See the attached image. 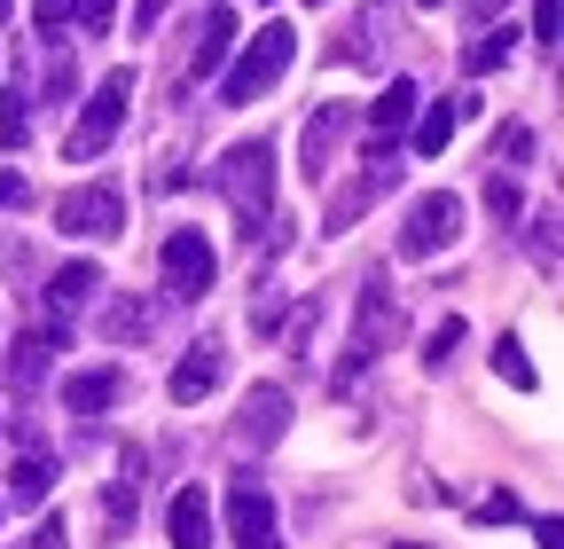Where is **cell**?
Segmentation results:
<instances>
[{
  "label": "cell",
  "mask_w": 564,
  "mask_h": 549,
  "mask_svg": "<svg viewBox=\"0 0 564 549\" xmlns=\"http://www.w3.org/2000/svg\"><path fill=\"white\" fill-rule=\"evenodd\" d=\"M510 55H518V32H486V40L463 55V72H502Z\"/></svg>",
  "instance_id": "cell-22"
},
{
  "label": "cell",
  "mask_w": 564,
  "mask_h": 549,
  "mask_svg": "<svg viewBox=\"0 0 564 549\" xmlns=\"http://www.w3.org/2000/svg\"><path fill=\"white\" fill-rule=\"evenodd\" d=\"M32 549H70V526H63V518H47V526L32 534Z\"/></svg>",
  "instance_id": "cell-31"
},
{
  "label": "cell",
  "mask_w": 564,
  "mask_h": 549,
  "mask_svg": "<svg viewBox=\"0 0 564 549\" xmlns=\"http://www.w3.org/2000/svg\"><path fill=\"white\" fill-rule=\"evenodd\" d=\"M158 267H165V291H173V299H204L212 274H220V259H212V236H196V228H173L165 251H158Z\"/></svg>",
  "instance_id": "cell-7"
},
{
  "label": "cell",
  "mask_w": 564,
  "mask_h": 549,
  "mask_svg": "<svg viewBox=\"0 0 564 549\" xmlns=\"http://www.w3.org/2000/svg\"><path fill=\"white\" fill-rule=\"evenodd\" d=\"M63 17H70V0H40V32H55Z\"/></svg>",
  "instance_id": "cell-34"
},
{
  "label": "cell",
  "mask_w": 564,
  "mask_h": 549,
  "mask_svg": "<svg viewBox=\"0 0 564 549\" xmlns=\"http://www.w3.org/2000/svg\"><path fill=\"white\" fill-rule=\"evenodd\" d=\"M118 392H126L118 369H79V377H63V408H70V417H102Z\"/></svg>",
  "instance_id": "cell-15"
},
{
  "label": "cell",
  "mask_w": 564,
  "mask_h": 549,
  "mask_svg": "<svg viewBox=\"0 0 564 549\" xmlns=\"http://www.w3.org/2000/svg\"><path fill=\"white\" fill-rule=\"evenodd\" d=\"M126 95H133V79L126 72H110L102 87H95V103L79 110V126H70V165H87V158H102L110 150V133H118V118H126Z\"/></svg>",
  "instance_id": "cell-5"
},
{
  "label": "cell",
  "mask_w": 564,
  "mask_h": 549,
  "mask_svg": "<svg viewBox=\"0 0 564 549\" xmlns=\"http://www.w3.org/2000/svg\"><path fill=\"white\" fill-rule=\"evenodd\" d=\"M291 63H299V32L282 24V17H274V24H259V32L243 40V55H236L228 72H220V103H228V110L259 103V95H267L282 72H291Z\"/></svg>",
  "instance_id": "cell-1"
},
{
  "label": "cell",
  "mask_w": 564,
  "mask_h": 549,
  "mask_svg": "<svg viewBox=\"0 0 564 549\" xmlns=\"http://www.w3.org/2000/svg\"><path fill=\"white\" fill-rule=\"evenodd\" d=\"M212 181H220V196L259 228L274 213V142H236L220 165H212Z\"/></svg>",
  "instance_id": "cell-3"
},
{
  "label": "cell",
  "mask_w": 564,
  "mask_h": 549,
  "mask_svg": "<svg viewBox=\"0 0 564 549\" xmlns=\"http://www.w3.org/2000/svg\"><path fill=\"white\" fill-rule=\"evenodd\" d=\"M150 322H158V314H150V299H110L95 330L110 337V346H133V337H150Z\"/></svg>",
  "instance_id": "cell-18"
},
{
  "label": "cell",
  "mask_w": 564,
  "mask_h": 549,
  "mask_svg": "<svg viewBox=\"0 0 564 549\" xmlns=\"http://www.w3.org/2000/svg\"><path fill=\"white\" fill-rule=\"evenodd\" d=\"M32 189H24V173H0V204H24Z\"/></svg>",
  "instance_id": "cell-33"
},
{
  "label": "cell",
  "mask_w": 564,
  "mask_h": 549,
  "mask_svg": "<svg viewBox=\"0 0 564 549\" xmlns=\"http://www.w3.org/2000/svg\"><path fill=\"white\" fill-rule=\"evenodd\" d=\"M314 9H322V0H314Z\"/></svg>",
  "instance_id": "cell-39"
},
{
  "label": "cell",
  "mask_w": 564,
  "mask_h": 549,
  "mask_svg": "<svg viewBox=\"0 0 564 549\" xmlns=\"http://www.w3.org/2000/svg\"><path fill=\"white\" fill-rule=\"evenodd\" d=\"M478 518H486V526H510V518H518V495H486Z\"/></svg>",
  "instance_id": "cell-29"
},
{
  "label": "cell",
  "mask_w": 564,
  "mask_h": 549,
  "mask_svg": "<svg viewBox=\"0 0 564 549\" xmlns=\"http://www.w3.org/2000/svg\"><path fill=\"white\" fill-rule=\"evenodd\" d=\"M455 346H463V314H447L432 337H423V362H432V369H447V362H455Z\"/></svg>",
  "instance_id": "cell-23"
},
{
  "label": "cell",
  "mask_w": 564,
  "mask_h": 549,
  "mask_svg": "<svg viewBox=\"0 0 564 549\" xmlns=\"http://www.w3.org/2000/svg\"><path fill=\"white\" fill-rule=\"evenodd\" d=\"M228 55H236V17L220 9V0H212L204 24H196V63H188V72H196V79H220V72H228Z\"/></svg>",
  "instance_id": "cell-11"
},
{
  "label": "cell",
  "mask_w": 564,
  "mask_h": 549,
  "mask_svg": "<svg viewBox=\"0 0 564 549\" xmlns=\"http://www.w3.org/2000/svg\"><path fill=\"white\" fill-rule=\"evenodd\" d=\"M415 9H440V0H415Z\"/></svg>",
  "instance_id": "cell-37"
},
{
  "label": "cell",
  "mask_w": 564,
  "mask_h": 549,
  "mask_svg": "<svg viewBox=\"0 0 564 549\" xmlns=\"http://www.w3.org/2000/svg\"><path fill=\"white\" fill-rule=\"evenodd\" d=\"M282 424H291V392H282V385H251V392H243V424H236L228 440H236V448H267Z\"/></svg>",
  "instance_id": "cell-8"
},
{
  "label": "cell",
  "mask_w": 564,
  "mask_h": 549,
  "mask_svg": "<svg viewBox=\"0 0 564 549\" xmlns=\"http://www.w3.org/2000/svg\"><path fill=\"white\" fill-rule=\"evenodd\" d=\"M70 17H79V32H110V24H118L110 0H70Z\"/></svg>",
  "instance_id": "cell-25"
},
{
  "label": "cell",
  "mask_w": 564,
  "mask_h": 549,
  "mask_svg": "<svg viewBox=\"0 0 564 549\" xmlns=\"http://www.w3.org/2000/svg\"><path fill=\"white\" fill-rule=\"evenodd\" d=\"M470 110H478L470 95H455V103H432V110H423V118H415V150H423V158H440V150L455 142V126H463Z\"/></svg>",
  "instance_id": "cell-17"
},
{
  "label": "cell",
  "mask_w": 564,
  "mask_h": 549,
  "mask_svg": "<svg viewBox=\"0 0 564 549\" xmlns=\"http://www.w3.org/2000/svg\"><path fill=\"white\" fill-rule=\"evenodd\" d=\"M486 204H494L502 220H518V189H510V181H494V189H486Z\"/></svg>",
  "instance_id": "cell-30"
},
{
  "label": "cell",
  "mask_w": 564,
  "mask_h": 549,
  "mask_svg": "<svg viewBox=\"0 0 564 549\" xmlns=\"http://www.w3.org/2000/svg\"><path fill=\"white\" fill-rule=\"evenodd\" d=\"M55 228H63V236H95V244H110V236H126V196H118L110 181L70 189V196L55 204Z\"/></svg>",
  "instance_id": "cell-6"
},
{
  "label": "cell",
  "mask_w": 564,
  "mask_h": 549,
  "mask_svg": "<svg viewBox=\"0 0 564 549\" xmlns=\"http://www.w3.org/2000/svg\"><path fill=\"white\" fill-rule=\"evenodd\" d=\"M400 337V306H392V283L384 274H369L361 283V306H352V337H345V362H337V392H352L377 362H384V346Z\"/></svg>",
  "instance_id": "cell-2"
},
{
  "label": "cell",
  "mask_w": 564,
  "mask_h": 549,
  "mask_svg": "<svg viewBox=\"0 0 564 549\" xmlns=\"http://www.w3.org/2000/svg\"><path fill=\"white\" fill-rule=\"evenodd\" d=\"M556 17H564V0H533V40L556 47Z\"/></svg>",
  "instance_id": "cell-26"
},
{
  "label": "cell",
  "mask_w": 564,
  "mask_h": 549,
  "mask_svg": "<svg viewBox=\"0 0 564 549\" xmlns=\"http://www.w3.org/2000/svg\"><path fill=\"white\" fill-rule=\"evenodd\" d=\"M63 337H70V330H47V337H17V346H9V385H17V392H32V385L47 377V354H63Z\"/></svg>",
  "instance_id": "cell-16"
},
{
  "label": "cell",
  "mask_w": 564,
  "mask_h": 549,
  "mask_svg": "<svg viewBox=\"0 0 564 549\" xmlns=\"http://www.w3.org/2000/svg\"><path fill=\"white\" fill-rule=\"evenodd\" d=\"M392 549H423V541H392Z\"/></svg>",
  "instance_id": "cell-36"
},
{
  "label": "cell",
  "mask_w": 564,
  "mask_h": 549,
  "mask_svg": "<svg viewBox=\"0 0 564 549\" xmlns=\"http://www.w3.org/2000/svg\"><path fill=\"white\" fill-rule=\"evenodd\" d=\"M220 377H228V354H220V337H196V346L181 354V369H173V385H165V392H173L181 408H196V400H204L212 385H220Z\"/></svg>",
  "instance_id": "cell-9"
},
{
  "label": "cell",
  "mask_w": 564,
  "mask_h": 549,
  "mask_svg": "<svg viewBox=\"0 0 564 549\" xmlns=\"http://www.w3.org/2000/svg\"><path fill=\"white\" fill-rule=\"evenodd\" d=\"M95 291H102V267H95V259H79V267H63L55 283H47V314H55V330H63L70 314H79V306H87Z\"/></svg>",
  "instance_id": "cell-14"
},
{
  "label": "cell",
  "mask_w": 564,
  "mask_h": 549,
  "mask_svg": "<svg viewBox=\"0 0 564 549\" xmlns=\"http://www.w3.org/2000/svg\"><path fill=\"white\" fill-rule=\"evenodd\" d=\"M533 251H541V267H556V213L533 220Z\"/></svg>",
  "instance_id": "cell-28"
},
{
  "label": "cell",
  "mask_w": 564,
  "mask_h": 549,
  "mask_svg": "<svg viewBox=\"0 0 564 549\" xmlns=\"http://www.w3.org/2000/svg\"><path fill=\"white\" fill-rule=\"evenodd\" d=\"M0 17H9V0H0Z\"/></svg>",
  "instance_id": "cell-38"
},
{
  "label": "cell",
  "mask_w": 564,
  "mask_h": 549,
  "mask_svg": "<svg viewBox=\"0 0 564 549\" xmlns=\"http://www.w3.org/2000/svg\"><path fill=\"white\" fill-rule=\"evenodd\" d=\"M228 534H236L243 549H274V503L251 487V478H243V487L228 495Z\"/></svg>",
  "instance_id": "cell-12"
},
{
  "label": "cell",
  "mask_w": 564,
  "mask_h": 549,
  "mask_svg": "<svg viewBox=\"0 0 564 549\" xmlns=\"http://www.w3.org/2000/svg\"><path fill=\"white\" fill-rule=\"evenodd\" d=\"M455 236H463V196L432 189V196H415V213L400 220V259H440Z\"/></svg>",
  "instance_id": "cell-4"
},
{
  "label": "cell",
  "mask_w": 564,
  "mask_h": 549,
  "mask_svg": "<svg viewBox=\"0 0 564 549\" xmlns=\"http://www.w3.org/2000/svg\"><path fill=\"white\" fill-rule=\"evenodd\" d=\"M47 487H55V463H47V455H17V471H9V503L32 510V503H47Z\"/></svg>",
  "instance_id": "cell-19"
},
{
  "label": "cell",
  "mask_w": 564,
  "mask_h": 549,
  "mask_svg": "<svg viewBox=\"0 0 564 549\" xmlns=\"http://www.w3.org/2000/svg\"><path fill=\"white\" fill-rule=\"evenodd\" d=\"M165 534H173L181 549H212V495H204V487H181L173 510H165Z\"/></svg>",
  "instance_id": "cell-13"
},
{
  "label": "cell",
  "mask_w": 564,
  "mask_h": 549,
  "mask_svg": "<svg viewBox=\"0 0 564 549\" xmlns=\"http://www.w3.org/2000/svg\"><path fill=\"white\" fill-rule=\"evenodd\" d=\"M415 103H423V95H415V79H392V87L369 103V126H377V133H400V126L415 118Z\"/></svg>",
  "instance_id": "cell-20"
},
{
  "label": "cell",
  "mask_w": 564,
  "mask_h": 549,
  "mask_svg": "<svg viewBox=\"0 0 564 549\" xmlns=\"http://www.w3.org/2000/svg\"><path fill=\"white\" fill-rule=\"evenodd\" d=\"M24 133H32V110H24V79L0 95V150H24Z\"/></svg>",
  "instance_id": "cell-21"
},
{
  "label": "cell",
  "mask_w": 564,
  "mask_h": 549,
  "mask_svg": "<svg viewBox=\"0 0 564 549\" xmlns=\"http://www.w3.org/2000/svg\"><path fill=\"white\" fill-rule=\"evenodd\" d=\"M158 17H165V0H141V9H133V24H141V32H150Z\"/></svg>",
  "instance_id": "cell-35"
},
{
  "label": "cell",
  "mask_w": 564,
  "mask_h": 549,
  "mask_svg": "<svg viewBox=\"0 0 564 549\" xmlns=\"http://www.w3.org/2000/svg\"><path fill=\"white\" fill-rule=\"evenodd\" d=\"M494 369H502V385H525V392H533V362H525L518 337H502V346H494Z\"/></svg>",
  "instance_id": "cell-24"
},
{
  "label": "cell",
  "mask_w": 564,
  "mask_h": 549,
  "mask_svg": "<svg viewBox=\"0 0 564 549\" xmlns=\"http://www.w3.org/2000/svg\"><path fill=\"white\" fill-rule=\"evenodd\" d=\"M102 510H110V534H126V518H133V487H126V478H110V503Z\"/></svg>",
  "instance_id": "cell-27"
},
{
  "label": "cell",
  "mask_w": 564,
  "mask_h": 549,
  "mask_svg": "<svg viewBox=\"0 0 564 549\" xmlns=\"http://www.w3.org/2000/svg\"><path fill=\"white\" fill-rule=\"evenodd\" d=\"M345 126H352V110H345V103H322V110H314L306 150H299V173H306V181H322V173H329V158H337V142H345Z\"/></svg>",
  "instance_id": "cell-10"
},
{
  "label": "cell",
  "mask_w": 564,
  "mask_h": 549,
  "mask_svg": "<svg viewBox=\"0 0 564 549\" xmlns=\"http://www.w3.org/2000/svg\"><path fill=\"white\" fill-rule=\"evenodd\" d=\"M510 0H463V24H486V17H502Z\"/></svg>",
  "instance_id": "cell-32"
}]
</instances>
